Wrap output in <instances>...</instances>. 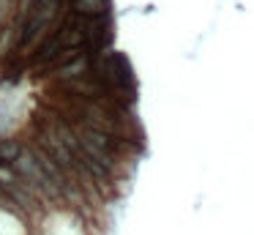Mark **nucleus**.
Returning a JSON list of instances; mask_svg holds the SVG:
<instances>
[{
	"mask_svg": "<svg viewBox=\"0 0 254 235\" xmlns=\"http://www.w3.org/2000/svg\"><path fill=\"white\" fill-rule=\"evenodd\" d=\"M88 74L93 79H99L101 85H107L110 90H115L126 107H131L137 101V77H134V69L123 52L107 49L101 55H93L88 60Z\"/></svg>",
	"mask_w": 254,
	"mask_h": 235,
	"instance_id": "1",
	"label": "nucleus"
},
{
	"mask_svg": "<svg viewBox=\"0 0 254 235\" xmlns=\"http://www.w3.org/2000/svg\"><path fill=\"white\" fill-rule=\"evenodd\" d=\"M63 8L77 16H104L110 14V0H66Z\"/></svg>",
	"mask_w": 254,
	"mask_h": 235,
	"instance_id": "2",
	"label": "nucleus"
},
{
	"mask_svg": "<svg viewBox=\"0 0 254 235\" xmlns=\"http://www.w3.org/2000/svg\"><path fill=\"white\" fill-rule=\"evenodd\" d=\"M22 151H25L22 142H17V140H0V158H3L6 167H11V164L22 156Z\"/></svg>",
	"mask_w": 254,
	"mask_h": 235,
	"instance_id": "3",
	"label": "nucleus"
}]
</instances>
